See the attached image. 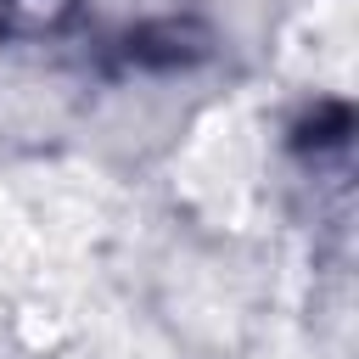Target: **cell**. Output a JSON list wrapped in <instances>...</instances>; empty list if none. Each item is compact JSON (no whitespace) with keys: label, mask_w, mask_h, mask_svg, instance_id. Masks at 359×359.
Wrapping results in <instances>:
<instances>
[{"label":"cell","mask_w":359,"mask_h":359,"mask_svg":"<svg viewBox=\"0 0 359 359\" xmlns=\"http://www.w3.org/2000/svg\"><path fill=\"white\" fill-rule=\"evenodd\" d=\"M67 11H73V0H6V17H11V28H22V34L56 28Z\"/></svg>","instance_id":"obj_1"}]
</instances>
